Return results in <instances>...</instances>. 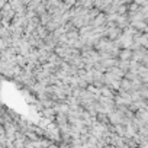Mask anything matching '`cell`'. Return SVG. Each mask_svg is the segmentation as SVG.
<instances>
[{
	"mask_svg": "<svg viewBox=\"0 0 148 148\" xmlns=\"http://www.w3.org/2000/svg\"><path fill=\"white\" fill-rule=\"evenodd\" d=\"M118 57H119V60H131V57H132V51H131L129 48H121Z\"/></svg>",
	"mask_w": 148,
	"mask_h": 148,
	"instance_id": "1",
	"label": "cell"
}]
</instances>
